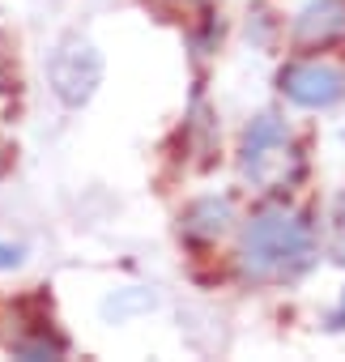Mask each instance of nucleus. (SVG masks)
<instances>
[{"mask_svg":"<svg viewBox=\"0 0 345 362\" xmlns=\"http://www.w3.org/2000/svg\"><path fill=\"white\" fill-rule=\"evenodd\" d=\"M311 252H315V235H311L307 214L286 209V205L260 209L243 226V239H239V264L256 281H281V277L303 273L311 264Z\"/></svg>","mask_w":345,"mask_h":362,"instance_id":"obj_1","label":"nucleus"},{"mask_svg":"<svg viewBox=\"0 0 345 362\" xmlns=\"http://www.w3.org/2000/svg\"><path fill=\"white\" fill-rule=\"evenodd\" d=\"M243 175L256 179L264 188H277L281 179H290L298 170V153L290 145V132L277 115H260L252 119V128L243 132V149H239Z\"/></svg>","mask_w":345,"mask_h":362,"instance_id":"obj_2","label":"nucleus"},{"mask_svg":"<svg viewBox=\"0 0 345 362\" xmlns=\"http://www.w3.org/2000/svg\"><path fill=\"white\" fill-rule=\"evenodd\" d=\"M47 77H52V90L64 107H86L94 98V90L103 86V56H98L94 43L73 35L52 52Z\"/></svg>","mask_w":345,"mask_h":362,"instance_id":"obj_3","label":"nucleus"},{"mask_svg":"<svg viewBox=\"0 0 345 362\" xmlns=\"http://www.w3.org/2000/svg\"><path fill=\"white\" fill-rule=\"evenodd\" d=\"M277 90L307 111H328L345 98V73L320 60H294L277 73Z\"/></svg>","mask_w":345,"mask_h":362,"instance_id":"obj_4","label":"nucleus"},{"mask_svg":"<svg viewBox=\"0 0 345 362\" xmlns=\"http://www.w3.org/2000/svg\"><path fill=\"white\" fill-rule=\"evenodd\" d=\"M345 35V0H311L294 22V39L307 47L337 43Z\"/></svg>","mask_w":345,"mask_h":362,"instance_id":"obj_5","label":"nucleus"},{"mask_svg":"<svg viewBox=\"0 0 345 362\" xmlns=\"http://www.w3.org/2000/svg\"><path fill=\"white\" fill-rule=\"evenodd\" d=\"M230 218H235V209H230L226 197H205V201H197V205L184 214V235L209 243V239H218V235L230 226Z\"/></svg>","mask_w":345,"mask_h":362,"instance_id":"obj_6","label":"nucleus"},{"mask_svg":"<svg viewBox=\"0 0 345 362\" xmlns=\"http://www.w3.org/2000/svg\"><path fill=\"white\" fill-rule=\"evenodd\" d=\"M13 354H18V358H30V362H39V358H60V354H64V341L39 332V337H22V341H13Z\"/></svg>","mask_w":345,"mask_h":362,"instance_id":"obj_7","label":"nucleus"},{"mask_svg":"<svg viewBox=\"0 0 345 362\" xmlns=\"http://www.w3.org/2000/svg\"><path fill=\"white\" fill-rule=\"evenodd\" d=\"M22 256H26V252H22L18 243H0V273H5V269H18Z\"/></svg>","mask_w":345,"mask_h":362,"instance_id":"obj_8","label":"nucleus"},{"mask_svg":"<svg viewBox=\"0 0 345 362\" xmlns=\"http://www.w3.org/2000/svg\"><path fill=\"white\" fill-rule=\"evenodd\" d=\"M337 222H341V230H345V192H341V201H337Z\"/></svg>","mask_w":345,"mask_h":362,"instance_id":"obj_9","label":"nucleus"},{"mask_svg":"<svg viewBox=\"0 0 345 362\" xmlns=\"http://www.w3.org/2000/svg\"><path fill=\"white\" fill-rule=\"evenodd\" d=\"M341 324H345V303H341V311L332 315V328H341Z\"/></svg>","mask_w":345,"mask_h":362,"instance_id":"obj_10","label":"nucleus"},{"mask_svg":"<svg viewBox=\"0 0 345 362\" xmlns=\"http://www.w3.org/2000/svg\"><path fill=\"white\" fill-rule=\"evenodd\" d=\"M5 81H9V73H5V60H0V90H9Z\"/></svg>","mask_w":345,"mask_h":362,"instance_id":"obj_11","label":"nucleus"}]
</instances>
